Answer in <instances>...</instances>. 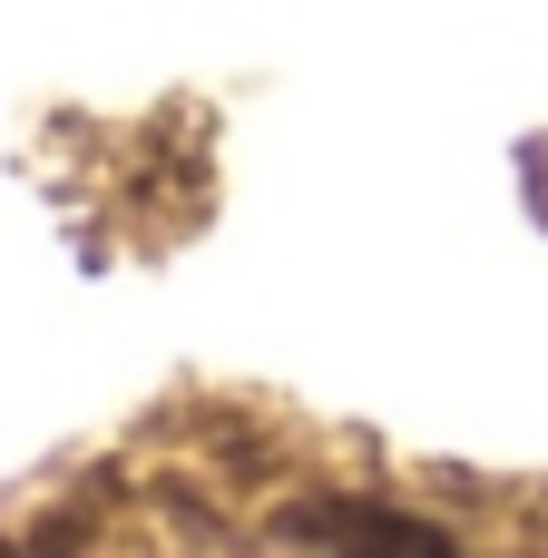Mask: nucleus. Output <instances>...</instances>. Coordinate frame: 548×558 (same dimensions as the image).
<instances>
[{"instance_id": "1", "label": "nucleus", "mask_w": 548, "mask_h": 558, "mask_svg": "<svg viewBox=\"0 0 548 558\" xmlns=\"http://www.w3.org/2000/svg\"><path fill=\"white\" fill-rule=\"evenodd\" d=\"M373 558H451V549H431V539H412V530H392V539H382Z\"/></svg>"}]
</instances>
